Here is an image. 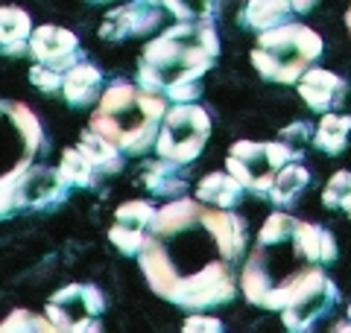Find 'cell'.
Here are the masks:
<instances>
[{
  "label": "cell",
  "instance_id": "obj_1",
  "mask_svg": "<svg viewBox=\"0 0 351 333\" xmlns=\"http://www.w3.org/2000/svg\"><path fill=\"white\" fill-rule=\"evenodd\" d=\"M217 53L214 18L179 21L147 41L138 62V85L164 94L170 103H196L202 97V76L214 68Z\"/></svg>",
  "mask_w": 351,
  "mask_h": 333
},
{
  "label": "cell",
  "instance_id": "obj_2",
  "mask_svg": "<svg viewBox=\"0 0 351 333\" xmlns=\"http://www.w3.org/2000/svg\"><path fill=\"white\" fill-rule=\"evenodd\" d=\"M167 108L170 99L164 94L129 82H112L103 91L88 126L100 132L103 138L114 140L129 158H141L149 149H156Z\"/></svg>",
  "mask_w": 351,
  "mask_h": 333
},
{
  "label": "cell",
  "instance_id": "obj_3",
  "mask_svg": "<svg viewBox=\"0 0 351 333\" xmlns=\"http://www.w3.org/2000/svg\"><path fill=\"white\" fill-rule=\"evenodd\" d=\"M322 56V36L304 24H281L258 32V47L252 50L249 62L263 79L295 85L307 68H313Z\"/></svg>",
  "mask_w": 351,
  "mask_h": 333
},
{
  "label": "cell",
  "instance_id": "obj_4",
  "mask_svg": "<svg viewBox=\"0 0 351 333\" xmlns=\"http://www.w3.org/2000/svg\"><path fill=\"white\" fill-rule=\"evenodd\" d=\"M208 135H211V117L199 103H173L161 120L156 155L176 164H191L202 155Z\"/></svg>",
  "mask_w": 351,
  "mask_h": 333
},
{
  "label": "cell",
  "instance_id": "obj_5",
  "mask_svg": "<svg viewBox=\"0 0 351 333\" xmlns=\"http://www.w3.org/2000/svg\"><path fill=\"white\" fill-rule=\"evenodd\" d=\"M295 152L290 143L284 140H237L232 143V149L226 155V170L234 175V179L243 182V187L249 193H269L272 182L284 164H290L295 158Z\"/></svg>",
  "mask_w": 351,
  "mask_h": 333
},
{
  "label": "cell",
  "instance_id": "obj_6",
  "mask_svg": "<svg viewBox=\"0 0 351 333\" xmlns=\"http://www.w3.org/2000/svg\"><path fill=\"white\" fill-rule=\"evenodd\" d=\"M68 187L71 182L62 175V170L15 164L9 173H3V217H9L15 208L47 210L64 202Z\"/></svg>",
  "mask_w": 351,
  "mask_h": 333
},
{
  "label": "cell",
  "instance_id": "obj_7",
  "mask_svg": "<svg viewBox=\"0 0 351 333\" xmlns=\"http://www.w3.org/2000/svg\"><path fill=\"white\" fill-rule=\"evenodd\" d=\"M106 310V295L100 286L94 284H68L59 293H53L47 298L44 313L50 316V321L56 325V330H71V333H82V330H100V316Z\"/></svg>",
  "mask_w": 351,
  "mask_h": 333
},
{
  "label": "cell",
  "instance_id": "obj_8",
  "mask_svg": "<svg viewBox=\"0 0 351 333\" xmlns=\"http://www.w3.org/2000/svg\"><path fill=\"white\" fill-rule=\"evenodd\" d=\"M158 208L147 202V199H132V202H123L114 210V222L108 228V240L120 254H135L144 251L147 240H149V228H152V219H156Z\"/></svg>",
  "mask_w": 351,
  "mask_h": 333
},
{
  "label": "cell",
  "instance_id": "obj_9",
  "mask_svg": "<svg viewBox=\"0 0 351 333\" xmlns=\"http://www.w3.org/2000/svg\"><path fill=\"white\" fill-rule=\"evenodd\" d=\"M167 12L164 0H129L123 6H114L100 24V38L106 41H126L135 36H147L161 24V15Z\"/></svg>",
  "mask_w": 351,
  "mask_h": 333
},
{
  "label": "cell",
  "instance_id": "obj_10",
  "mask_svg": "<svg viewBox=\"0 0 351 333\" xmlns=\"http://www.w3.org/2000/svg\"><path fill=\"white\" fill-rule=\"evenodd\" d=\"M29 56L36 62H44L56 71L68 73L73 64L82 62V50H80V38L73 36L71 29L56 27V24H44L36 27L29 41Z\"/></svg>",
  "mask_w": 351,
  "mask_h": 333
},
{
  "label": "cell",
  "instance_id": "obj_11",
  "mask_svg": "<svg viewBox=\"0 0 351 333\" xmlns=\"http://www.w3.org/2000/svg\"><path fill=\"white\" fill-rule=\"evenodd\" d=\"M337 301H339V286L325 275L319 284L311 286V290L299 298V301H293L287 310H281V321H284V328L293 330V333L307 330L311 325H316V321H319Z\"/></svg>",
  "mask_w": 351,
  "mask_h": 333
},
{
  "label": "cell",
  "instance_id": "obj_12",
  "mask_svg": "<svg viewBox=\"0 0 351 333\" xmlns=\"http://www.w3.org/2000/svg\"><path fill=\"white\" fill-rule=\"evenodd\" d=\"M202 222L208 225V231L214 234L217 246H219V254H223L228 263L240 260V254L246 251V240H249L246 219L237 217L232 208H211V205H205Z\"/></svg>",
  "mask_w": 351,
  "mask_h": 333
},
{
  "label": "cell",
  "instance_id": "obj_13",
  "mask_svg": "<svg viewBox=\"0 0 351 333\" xmlns=\"http://www.w3.org/2000/svg\"><path fill=\"white\" fill-rule=\"evenodd\" d=\"M295 91H299V97L304 99L307 108L325 114V111H334L339 103H343L346 82L339 79L334 71H325V68H316L313 64V68H307L302 79L295 82Z\"/></svg>",
  "mask_w": 351,
  "mask_h": 333
},
{
  "label": "cell",
  "instance_id": "obj_14",
  "mask_svg": "<svg viewBox=\"0 0 351 333\" xmlns=\"http://www.w3.org/2000/svg\"><path fill=\"white\" fill-rule=\"evenodd\" d=\"M184 164H176L170 158L147 161L141 166V184L147 187L152 196H182L188 193V173L182 170Z\"/></svg>",
  "mask_w": 351,
  "mask_h": 333
},
{
  "label": "cell",
  "instance_id": "obj_15",
  "mask_svg": "<svg viewBox=\"0 0 351 333\" xmlns=\"http://www.w3.org/2000/svg\"><path fill=\"white\" fill-rule=\"evenodd\" d=\"M62 97L68 99L73 108H85V106H94L100 103L103 97V73L100 68L88 62H80L64 73V88H62Z\"/></svg>",
  "mask_w": 351,
  "mask_h": 333
},
{
  "label": "cell",
  "instance_id": "obj_16",
  "mask_svg": "<svg viewBox=\"0 0 351 333\" xmlns=\"http://www.w3.org/2000/svg\"><path fill=\"white\" fill-rule=\"evenodd\" d=\"M205 205L199 199H188V196H176L173 202H167L164 208H158L156 219H152L149 237H170L176 231L193 225V222L202 219Z\"/></svg>",
  "mask_w": 351,
  "mask_h": 333
},
{
  "label": "cell",
  "instance_id": "obj_17",
  "mask_svg": "<svg viewBox=\"0 0 351 333\" xmlns=\"http://www.w3.org/2000/svg\"><path fill=\"white\" fill-rule=\"evenodd\" d=\"M246 196V187L240 179H234L228 170H214L196 187V199L211 208H237Z\"/></svg>",
  "mask_w": 351,
  "mask_h": 333
},
{
  "label": "cell",
  "instance_id": "obj_18",
  "mask_svg": "<svg viewBox=\"0 0 351 333\" xmlns=\"http://www.w3.org/2000/svg\"><path fill=\"white\" fill-rule=\"evenodd\" d=\"M32 18L21 6H3L0 9V44L6 56H24L29 53L32 41Z\"/></svg>",
  "mask_w": 351,
  "mask_h": 333
},
{
  "label": "cell",
  "instance_id": "obj_19",
  "mask_svg": "<svg viewBox=\"0 0 351 333\" xmlns=\"http://www.w3.org/2000/svg\"><path fill=\"white\" fill-rule=\"evenodd\" d=\"M3 117H6V123L12 126V132L18 135V143H21L24 158H32L36 149H41V143H44L41 123H38L36 111H29L24 103H3Z\"/></svg>",
  "mask_w": 351,
  "mask_h": 333
},
{
  "label": "cell",
  "instance_id": "obj_20",
  "mask_svg": "<svg viewBox=\"0 0 351 333\" xmlns=\"http://www.w3.org/2000/svg\"><path fill=\"white\" fill-rule=\"evenodd\" d=\"M295 15L293 9V0H246L243 6V24L255 32L263 29H272V27H281V24H290Z\"/></svg>",
  "mask_w": 351,
  "mask_h": 333
},
{
  "label": "cell",
  "instance_id": "obj_21",
  "mask_svg": "<svg viewBox=\"0 0 351 333\" xmlns=\"http://www.w3.org/2000/svg\"><path fill=\"white\" fill-rule=\"evenodd\" d=\"M80 149L88 155V158L94 161V166L100 173H108V175H114L123 170V161H126V152L117 147L114 140H108L103 138L100 132H94L91 126H88L82 135H80Z\"/></svg>",
  "mask_w": 351,
  "mask_h": 333
},
{
  "label": "cell",
  "instance_id": "obj_22",
  "mask_svg": "<svg viewBox=\"0 0 351 333\" xmlns=\"http://www.w3.org/2000/svg\"><path fill=\"white\" fill-rule=\"evenodd\" d=\"M348 135H351V117L339 114V111H325L313 129V147L325 155H339L346 149Z\"/></svg>",
  "mask_w": 351,
  "mask_h": 333
},
{
  "label": "cell",
  "instance_id": "obj_23",
  "mask_svg": "<svg viewBox=\"0 0 351 333\" xmlns=\"http://www.w3.org/2000/svg\"><path fill=\"white\" fill-rule=\"evenodd\" d=\"M307 184H311V173H307L302 164L290 161V164H284L281 170H278L276 182H272V187H269L267 196H269L276 205H290L293 199L302 196V190H304Z\"/></svg>",
  "mask_w": 351,
  "mask_h": 333
},
{
  "label": "cell",
  "instance_id": "obj_24",
  "mask_svg": "<svg viewBox=\"0 0 351 333\" xmlns=\"http://www.w3.org/2000/svg\"><path fill=\"white\" fill-rule=\"evenodd\" d=\"M62 175L71 182V187H94L97 184V175H100V170L94 166V161L88 158V155L76 147V149H64L62 152V164H59Z\"/></svg>",
  "mask_w": 351,
  "mask_h": 333
},
{
  "label": "cell",
  "instance_id": "obj_25",
  "mask_svg": "<svg viewBox=\"0 0 351 333\" xmlns=\"http://www.w3.org/2000/svg\"><path fill=\"white\" fill-rule=\"evenodd\" d=\"M56 333V325L50 321V316H36L32 310H12V316L3 319V333Z\"/></svg>",
  "mask_w": 351,
  "mask_h": 333
},
{
  "label": "cell",
  "instance_id": "obj_26",
  "mask_svg": "<svg viewBox=\"0 0 351 333\" xmlns=\"http://www.w3.org/2000/svg\"><path fill=\"white\" fill-rule=\"evenodd\" d=\"M322 205L331 210H348L351 208V170H339L328 179L322 190Z\"/></svg>",
  "mask_w": 351,
  "mask_h": 333
},
{
  "label": "cell",
  "instance_id": "obj_27",
  "mask_svg": "<svg viewBox=\"0 0 351 333\" xmlns=\"http://www.w3.org/2000/svg\"><path fill=\"white\" fill-rule=\"evenodd\" d=\"M223 0H164L167 12L176 15L179 21H202V18H214Z\"/></svg>",
  "mask_w": 351,
  "mask_h": 333
},
{
  "label": "cell",
  "instance_id": "obj_28",
  "mask_svg": "<svg viewBox=\"0 0 351 333\" xmlns=\"http://www.w3.org/2000/svg\"><path fill=\"white\" fill-rule=\"evenodd\" d=\"M29 82H32V88H38L41 94H59L64 88V71H56L44 62H36L29 68Z\"/></svg>",
  "mask_w": 351,
  "mask_h": 333
},
{
  "label": "cell",
  "instance_id": "obj_29",
  "mask_svg": "<svg viewBox=\"0 0 351 333\" xmlns=\"http://www.w3.org/2000/svg\"><path fill=\"white\" fill-rule=\"evenodd\" d=\"M307 138L313 140V129L307 126L304 120H299V123H293V126H287V129H281V140L290 143L295 152H302V143H304Z\"/></svg>",
  "mask_w": 351,
  "mask_h": 333
},
{
  "label": "cell",
  "instance_id": "obj_30",
  "mask_svg": "<svg viewBox=\"0 0 351 333\" xmlns=\"http://www.w3.org/2000/svg\"><path fill=\"white\" fill-rule=\"evenodd\" d=\"M182 330L184 333H219L223 330V321L214 316H191V319H184Z\"/></svg>",
  "mask_w": 351,
  "mask_h": 333
},
{
  "label": "cell",
  "instance_id": "obj_31",
  "mask_svg": "<svg viewBox=\"0 0 351 333\" xmlns=\"http://www.w3.org/2000/svg\"><path fill=\"white\" fill-rule=\"evenodd\" d=\"M316 3H319V0H293V9H295V15H307Z\"/></svg>",
  "mask_w": 351,
  "mask_h": 333
},
{
  "label": "cell",
  "instance_id": "obj_32",
  "mask_svg": "<svg viewBox=\"0 0 351 333\" xmlns=\"http://www.w3.org/2000/svg\"><path fill=\"white\" fill-rule=\"evenodd\" d=\"M346 27H348V36H351V6H348V12H346Z\"/></svg>",
  "mask_w": 351,
  "mask_h": 333
},
{
  "label": "cell",
  "instance_id": "obj_33",
  "mask_svg": "<svg viewBox=\"0 0 351 333\" xmlns=\"http://www.w3.org/2000/svg\"><path fill=\"white\" fill-rule=\"evenodd\" d=\"M346 316H348V319H351V301H348V310H346Z\"/></svg>",
  "mask_w": 351,
  "mask_h": 333
},
{
  "label": "cell",
  "instance_id": "obj_34",
  "mask_svg": "<svg viewBox=\"0 0 351 333\" xmlns=\"http://www.w3.org/2000/svg\"><path fill=\"white\" fill-rule=\"evenodd\" d=\"M97 3H114V0H97Z\"/></svg>",
  "mask_w": 351,
  "mask_h": 333
},
{
  "label": "cell",
  "instance_id": "obj_35",
  "mask_svg": "<svg viewBox=\"0 0 351 333\" xmlns=\"http://www.w3.org/2000/svg\"><path fill=\"white\" fill-rule=\"evenodd\" d=\"M346 214H348V219H351V208H348V210H346Z\"/></svg>",
  "mask_w": 351,
  "mask_h": 333
}]
</instances>
